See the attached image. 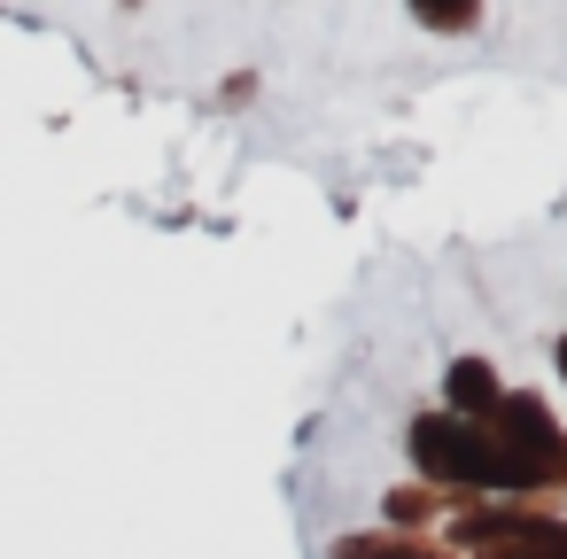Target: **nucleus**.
<instances>
[{"label":"nucleus","mask_w":567,"mask_h":559,"mask_svg":"<svg viewBox=\"0 0 567 559\" xmlns=\"http://www.w3.org/2000/svg\"><path fill=\"white\" fill-rule=\"evenodd\" d=\"M443 389H451V404H458V412H489V404H497V381H489V365H482V358L451 365V381H443Z\"/></svg>","instance_id":"f03ea898"},{"label":"nucleus","mask_w":567,"mask_h":559,"mask_svg":"<svg viewBox=\"0 0 567 559\" xmlns=\"http://www.w3.org/2000/svg\"><path fill=\"white\" fill-rule=\"evenodd\" d=\"M412 443H420V458L435 466V474H466V482H520V466H505V458H489L466 427H451V420H420L412 427Z\"/></svg>","instance_id":"f257e3e1"}]
</instances>
